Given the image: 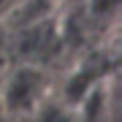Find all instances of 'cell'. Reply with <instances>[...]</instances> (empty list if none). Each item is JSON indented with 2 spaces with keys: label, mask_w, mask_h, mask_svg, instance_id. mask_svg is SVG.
Instances as JSON below:
<instances>
[{
  "label": "cell",
  "mask_w": 122,
  "mask_h": 122,
  "mask_svg": "<svg viewBox=\"0 0 122 122\" xmlns=\"http://www.w3.org/2000/svg\"><path fill=\"white\" fill-rule=\"evenodd\" d=\"M49 76L35 65H22L5 76L0 87V106L8 117H33L46 100Z\"/></svg>",
  "instance_id": "1"
},
{
  "label": "cell",
  "mask_w": 122,
  "mask_h": 122,
  "mask_svg": "<svg viewBox=\"0 0 122 122\" xmlns=\"http://www.w3.org/2000/svg\"><path fill=\"white\" fill-rule=\"evenodd\" d=\"M73 109H71L68 103H54V100H44V103L38 106V111L33 114L35 122H76L73 117Z\"/></svg>",
  "instance_id": "2"
},
{
  "label": "cell",
  "mask_w": 122,
  "mask_h": 122,
  "mask_svg": "<svg viewBox=\"0 0 122 122\" xmlns=\"http://www.w3.org/2000/svg\"><path fill=\"white\" fill-rule=\"evenodd\" d=\"M14 5H16V0H0V16L11 14V11H14Z\"/></svg>",
  "instance_id": "3"
}]
</instances>
